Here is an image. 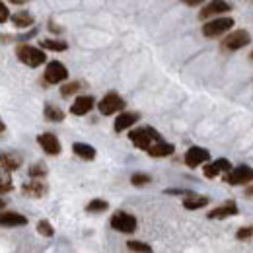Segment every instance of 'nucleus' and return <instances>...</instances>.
<instances>
[{"label": "nucleus", "instance_id": "6", "mask_svg": "<svg viewBox=\"0 0 253 253\" xmlns=\"http://www.w3.org/2000/svg\"><path fill=\"white\" fill-rule=\"evenodd\" d=\"M234 26L232 18H212L203 24V35L205 37H218L222 33L230 32Z\"/></svg>", "mask_w": 253, "mask_h": 253}, {"label": "nucleus", "instance_id": "7", "mask_svg": "<svg viewBox=\"0 0 253 253\" xmlns=\"http://www.w3.org/2000/svg\"><path fill=\"white\" fill-rule=\"evenodd\" d=\"M252 43V35L246 30H236V32L228 33L222 41V47L226 51H238V49H244L246 45Z\"/></svg>", "mask_w": 253, "mask_h": 253}, {"label": "nucleus", "instance_id": "37", "mask_svg": "<svg viewBox=\"0 0 253 253\" xmlns=\"http://www.w3.org/2000/svg\"><path fill=\"white\" fill-rule=\"evenodd\" d=\"M246 197H250V199H253V185H250V187L246 189Z\"/></svg>", "mask_w": 253, "mask_h": 253}, {"label": "nucleus", "instance_id": "3", "mask_svg": "<svg viewBox=\"0 0 253 253\" xmlns=\"http://www.w3.org/2000/svg\"><path fill=\"white\" fill-rule=\"evenodd\" d=\"M222 181H226L228 185H248L253 181V168L252 166H238L232 168L228 173H224Z\"/></svg>", "mask_w": 253, "mask_h": 253}, {"label": "nucleus", "instance_id": "25", "mask_svg": "<svg viewBox=\"0 0 253 253\" xmlns=\"http://www.w3.org/2000/svg\"><path fill=\"white\" fill-rule=\"evenodd\" d=\"M109 209V203L103 201V199H92L88 205H86V212H103Z\"/></svg>", "mask_w": 253, "mask_h": 253}, {"label": "nucleus", "instance_id": "21", "mask_svg": "<svg viewBox=\"0 0 253 253\" xmlns=\"http://www.w3.org/2000/svg\"><path fill=\"white\" fill-rule=\"evenodd\" d=\"M72 152L82 160H94L95 158V148L92 144H86V142H74L72 144Z\"/></svg>", "mask_w": 253, "mask_h": 253}, {"label": "nucleus", "instance_id": "27", "mask_svg": "<svg viewBox=\"0 0 253 253\" xmlns=\"http://www.w3.org/2000/svg\"><path fill=\"white\" fill-rule=\"evenodd\" d=\"M152 181V177L148 175V173H142V171H134L132 175H130V183L134 185V187H142V185H148Z\"/></svg>", "mask_w": 253, "mask_h": 253}, {"label": "nucleus", "instance_id": "13", "mask_svg": "<svg viewBox=\"0 0 253 253\" xmlns=\"http://www.w3.org/2000/svg\"><path fill=\"white\" fill-rule=\"evenodd\" d=\"M230 169H232V164H230V160L218 158V160H214V162H207V166L203 168V173H205V177L212 179V177H216L220 171L228 173Z\"/></svg>", "mask_w": 253, "mask_h": 253}, {"label": "nucleus", "instance_id": "38", "mask_svg": "<svg viewBox=\"0 0 253 253\" xmlns=\"http://www.w3.org/2000/svg\"><path fill=\"white\" fill-rule=\"evenodd\" d=\"M12 4H16V6H22V4H26V2H30V0H10Z\"/></svg>", "mask_w": 253, "mask_h": 253}, {"label": "nucleus", "instance_id": "2", "mask_svg": "<svg viewBox=\"0 0 253 253\" xmlns=\"http://www.w3.org/2000/svg\"><path fill=\"white\" fill-rule=\"evenodd\" d=\"M16 57L20 63H24L26 66H32V68H37L45 63V53H43V47H33V45H18L16 47Z\"/></svg>", "mask_w": 253, "mask_h": 253}, {"label": "nucleus", "instance_id": "1", "mask_svg": "<svg viewBox=\"0 0 253 253\" xmlns=\"http://www.w3.org/2000/svg\"><path fill=\"white\" fill-rule=\"evenodd\" d=\"M128 140L136 146V148H140V150H150L156 142L162 140V134H160L158 130L154 128V126H138V128H134V130H130L128 132Z\"/></svg>", "mask_w": 253, "mask_h": 253}, {"label": "nucleus", "instance_id": "19", "mask_svg": "<svg viewBox=\"0 0 253 253\" xmlns=\"http://www.w3.org/2000/svg\"><path fill=\"white\" fill-rule=\"evenodd\" d=\"M173 152H175V146L169 144V142H164V140L156 142V144L148 150V154H150L152 158H166V156H171Z\"/></svg>", "mask_w": 253, "mask_h": 253}, {"label": "nucleus", "instance_id": "34", "mask_svg": "<svg viewBox=\"0 0 253 253\" xmlns=\"http://www.w3.org/2000/svg\"><path fill=\"white\" fill-rule=\"evenodd\" d=\"M166 195H185V197H189L193 193L187 189H166Z\"/></svg>", "mask_w": 253, "mask_h": 253}, {"label": "nucleus", "instance_id": "40", "mask_svg": "<svg viewBox=\"0 0 253 253\" xmlns=\"http://www.w3.org/2000/svg\"><path fill=\"white\" fill-rule=\"evenodd\" d=\"M252 2H253V0H252Z\"/></svg>", "mask_w": 253, "mask_h": 253}, {"label": "nucleus", "instance_id": "12", "mask_svg": "<svg viewBox=\"0 0 253 253\" xmlns=\"http://www.w3.org/2000/svg\"><path fill=\"white\" fill-rule=\"evenodd\" d=\"M94 103H95V99L92 95H78V97L72 101V105H70V113H72V115H78V117L88 115V113L92 111Z\"/></svg>", "mask_w": 253, "mask_h": 253}, {"label": "nucleus", "instance_id": "5", "mask_svg": "<svg viewBox=\"0 0 253 253\" xmlns=\"http://www.w3.org/2000/svg\"><path fill=\"white\" fill-rule=\"evenodd\" d=\"M68 78V70H66V66L63 63H59V61H53V63L47 64V68H45V72H43V84L47 86V84H51V86H57V84H61Z\"/></svg>", "mask_w": 253, "mask_h": 253}, {"label": "nucleus", "instance_id": "15", "mask_svg": "<svg viewBox=\"0 0 253 253\" xmlns=\"http://www.w3.org/2000/svg\"><path fill=\"white\" fill-rule=\"evenodd\" d=\"M28 218L20 212H12V211H4L0 214V226L2 228H18V226H26Z\"/></svg>", "mask_w": 253, "mask_h": 253}, {"label": "nucleus", "instance_id": "35", "mask_svg": "<svg viewBox=\"0 0 253 253\" xmlns=\"http://www.w3.org/2000/svg\"><path fill=\"white\" fill-rule=\"evenodd\" d=\"M49 32H53V33H61L63 32V28H59L55 22H49Z\"/></svg>", "mask_w": 253, "mask_h": 253}, {"label": "nucleus", "instance_id": "24", "mask_svg": "<svg viewBox=\"0 0 253 253\" xmlns=\"http://www.w3.org/2000/svg\"><path fill=\"white\" fill-rule=\"evenodd\" d=\"M39 45L43 49H47V51H57V53L68 49V45L64 41H61V39H43V41H39Z\"/></svg>", "mask_w": 253, "mask_h": 253}, {"label": "nucleus", "instance_id": "17", "mask_svg": "<svg viewBox=\"0 0 253 253\" xmlns=\"http://www.w3.org/2000/svg\"><path fill=\"white\" fill-rule=\"evenodd\" d=\"M22 193H24V195H28V197H32V199H41V197L47 193V185H45L41 179H33V181L24 183Z\"/></svg>", "mask_w": 253, "mask_h": 253}, {"label": "nucleus", "instance_id": "23", "mask_svg": "<svg viewBox=\"0 0 253 253\" xmlns=\"http://www.w3.org/2000/svg\"><path fill=\"white\" fill-rule=\"evenodd\" d=\"M45 119L51 121V123H61V121H64V111L61 107H57V105L47 101L45 103Z\"/></svg>", "mask_w": 253, "mask_h": 253}, {"label": "nucleus", "instance_id": "26", "mask_svg": "<svg viewBox=\"0 0 253 253\" xmlns=\"http://www.w3.org/2000/svg\"><path fill=\"white\" fill-rule=\"evenodd\" d=\"M82 86H84V82H80V80L68 82V84H64L63 88H61V95H63V97H70V95L78 94V92L82 90Z\"/></svg>", "mask_w": 253, "mask_h": 253}, {"label": "nucleus", "instance_id": "8", "mask_svg": "<svg viewBox=\"0 0 253 253\" xmlns=\"http://www.w3.org/2000/svg\"><path fill=\"white\" fill-rule=\"evenodd\" d=\"M109 222H111V228L121 232V234H132L136 230V218L125 211H117Z\"/></svg>", "mask_w": 253, "mask_h": 253}, {"label": "nucleus", "instance_id": "11", "mask_svg": "<svg viewBox=\"0 0 253 253\" xmlns=\"http://www.w3.org/2000/svg\"><path fill=\"white\" fill-rule=\"evenodd\" d=\"M37 142L41 144V148L49 154V156H59L61 154V142L57 138V134L53 132H43L37 136Z\"/></svg>", "mask_w": 253, "mask_h": 253}, {"label": "nucleus", "instance_id": "29", "mask_svg": "<svg viewBox=\"0 0 253 253\" xmlns=\"http://www.w3.org/2000/svg\"><path fill=\"white\" fill-rule=\"evenodd\" d=\"M37 232H39L41 236H45V238H53V236H55V230H53V226H51L49 220L37 222Z\"/></svg>", "mask_w": 253, "mask_h": 253}, {"label": "nucleus", "instance_id": "39", "mask_svg": "<svg viewBox=\"0 0 253 253\" xmlns=\"http://www.w3.org/2000/svg\"><path fill=\"white\" fill-rule=\"evenodd\" d=\"M252 59H253V53H252Z\"/></svg>", "mask_w": 253, "mask_h": 253}, {"label": "nucleus", "instance_id": "30", "mask_svg": "<svg viewBox=\"0 0 253 253\" xmlns=\"http://www.w3.org/2000/svg\"><path fill=\"white\" fill-rule=\"evenodd\" d=\"M126 248L130 250V252H152V248L148 246V244H144V242H134V240H130V242H126Z\"/></svg>", "mask_w": 253, "mask_h": 253}, {"label": "nucleus", "instance_id": "28", "mask_svg": "<svg viewBox=\"0 0 253 253\" xmlns=\"http://www.w3.org/2000/svg\"><path fill=\"white\" fill-rule=\"evenodd\" d=\"M28 173L32 179H43L47 175V168H45V164H33V166H30Z\"/></svg>", "mask_w": 253, "mask_h": 253}, {"label": "nucleus", "instance_id": "14", "mask_svg": "<svg viewBox=\"0 0 253 253\" xmlns=\"http://www.w3.org/2000/svg\"><path fill=\"white\" fill-rule=\"evenodd\" d=\"M238 212H240V211H238L236 201H228V203H224L222 207L214 209L212 212H209L207 218H209V220H222V218H228V216H236Z\"/></svg>", "mask_w": 253, "mask_h": 253}, {"label": "nucleus", "instance_id": "20", "mask_svg": "<svg viewBox=\"0 0 253 253\" xmlns=\"http://www.w3.org/2000/svg\"><path fill=\"white\" fill-rule=\"evenodd\" d=\"M209 205V197H205V195H189V197H185L183 199V207L187 209V211H197V209H205Z\"/></svg>", "mask_w": 253, "mask_h": 253}, {"label": "nucleus", "instance_id": "16", "mask_svg": "<svg viewBox=\"0 0 253 253\" xmlns=\"http://www.w3.org/2000/svg\"><path fill=\"white\" fill-rule=\"evenodd\" d=\"M138 119H140V113H138V111H125V113H119V117L115 119L113 128H115V132H123L125 128L134 125Z\"/></svg>", "mask_w": 253, "mask_h": 253}, {"label": "nucleus", "instance_id": "9", "mask_svg": "<svg viewBox=\"0 0 253 253\" xmlns=\"http://www.w3.org/2000/svg\"><path fill=\"white\" fill-rule=\"evenodd\" d=\"M226 12H230V4L226 0H212L199 12V20L207 22V20H212L214 16H220V14H226Z\"/></svg>", "mask_w": 253, "mask_h": 253}, {"label": "nucleus", "instance_id": "4", "mask_svg": "<svg viewBox=\"0 0 253 253\" xmlns=\"http://www.w3.org/2000/svg\"><path fill=\"white\" fill-rule=\"evenodd\" d=\"M125 105V99L121 95L115 94V92H109L107 95H103V99L97 103V109H99L101 115H115V113L123 111Z\"/></svg>", "mask_w": 253, "mask_h": 253}, {"label": "nucleus", "instance_id": "22", "mask_svg": "<svg viewBox=\"0 0 253 253\" xmlns=\"http://www.w3.org/2000/svg\"><path fill=\"white\" fill-rule=\"evenodd\" d=\"M12 24L16 26V28H20V30H26V28H32L33 26V22H35V18H33L30 12H16L12 18Z\"/></svg>", "mask_w": 253, "mask_h": 253}, {"label": "nucleus", "instance_id": "33", "mask_svg": "<svg viewBox=\"0 0 253 253\" xmlns=\"http://www.w3.org/2000/svg\"><path fill=\"white\" fill-rule=\"evenodd\" d=\"M8 22V8L6 4H0V24H6Z\"/></svg>", "mask_w": 253, "mask_h": 253}, {"label": "nucleus", "instance_id": "36", "mask_svg": "<svg viewBox=\"0 0 253 253\" xmlns=\"http://www.w3.org/2000/svg\"><path fill=\"white\" fill-rule=\"evenodd\" d=\"M183 4H187V6H199V4H203L205 0H181Z\"/></svg>", "mask_w": 253, "mask_h": 253}, {"label": "nucleus", "instance_id": "18", "mask_svg": "<svg viewBox=\"0 0 253 253\" xmlns=\"http://www.w3.org/2000/svg\"><path fill=\"white\" fill-rule=\"evenodd\" d=\"M22 166V156L18 152H4L2 154V169L4 171H16Z\"/></svg>", "mask_w": 253, "mask_h": 253}, {"label": "nucleus", "instance_id": "10", "mask_svg": "<svg viewBox=\"0 0 253 253\" xmlns=\"http://www.w3.org/2000/svg\"><path fill=\"white\" fill-rule=\"evenodd\" d=\"M183 160H185V166L197 168V166L207 164V162L211 160V152H209L207 148H201V146H191L189 150L185 152Z\"/></svg>", "mask_w": 253, "mask_h": 253}, {"label": "nucleus", "instance_id": "32", "mask_svg": "<svg viewBox=\"0 0 253 253\" xmlns=\"http://www.w3.org/2000/svg\"><path fill=\"white\" fill-rule=\"evenodd\" d=\"M12 189H14L12 181H10L8 177H2V181H0V193H2V195H6V193H10Z\"/></svg>", "mask_w": 253, "mask_h": 253}, {"label": "nucleus", "instance_id": "31", "mask_svg": "<svg viewBox=\"0 0 253 253\" xmlns=\"http://www.w3.org/2000/svg\"><path fill=\"white\" fill-rule=\"evenodd\" d=\"M236 238L240 242H248L253 238V226H242L238 232H236Z\"/></svg>", "mask_w": 253, "mask_h": 253}]
</instances>
